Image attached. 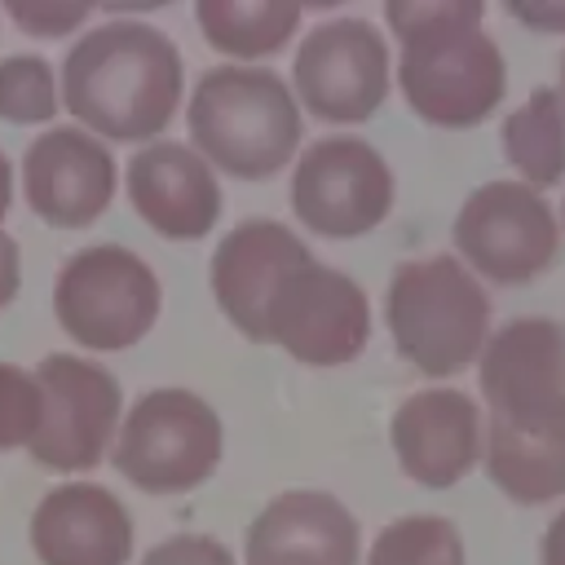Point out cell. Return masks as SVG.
I'll use <instances>...</instances> for the list:
<instances>
[{"mask_svg": "<svg viewBox=\"0 0 565 565\" xmlns=\"http://www.w3.org/2000/svg\"><path fill=\"white\" fill-rule=\"evenodd\" d=\"M115 154L88 128L53 124L22 154V194L53 230L93 225L115 199Z\"/></svg>", "mask_w": 565, "mask_h": 565, "instance_id": "13", "label": "cell"}, {"mask_svg": "<svg viewBox=\"0 0 565 565\" xmlns=\"http://www.w3.org/2000/svg\"><path fill=\"white\" fill-rule=\"evenodd\" d=\"M185 124L194 150L238 181L282 172L300 146V102L287 79L265 66L203 71Z\"/></svg>", "mask_w": 565, "mask_h": 565, "instance_id": "4", "label": "cell"}, {"mask_svg": "<svg viewBox=\"0 0 565 565\" xmlns=\"http://www.w3.org/2000/svg\"><path fill=\"white\" fill-rule=\"evenodd\" d=\"M44 424V388L35 371L0 362V450L31 446Z\"/></svg>", "mask_w": 565, "mask_h": 565, "instance_id": "23", "label": "cell"}, {"mask_svg": "<svg viewBox=\"0 0 565 565\" xmlns=\"http://www.w3.org/2000/svg\"><path fill=\"white\" fill-rule=\"evenodd\" d=\"M296 102L327 124H362L388 97V44L366 18L318 22L291 62Z\"/></svg>", "mask_w": 565, "mask_h": 565, "instance_id": "11", "label": "cell"}, {"mask_svg": "<svg viewBox=\"0 0 565 565\" xmlns=\"http://www.w3.org/2000/svg\"><path fill=\"white\" fill-rule=\"evenodd\" d=\"M366 340L371 305L362 287L313 260V252L282 269L256 322V344H278L305 366H344L366 349Z\"/></svg>", "mask_w": 565, "mask_h": 565, "instance_id": "7", "label": "cell"}, {"mask_svg": "<svg viewBox=\"0 0 565 565\" xmlns=\"http://www.w3.org/2000/svg\"><path fill=\"white\" fill-rule=\"evenodd\" d=\"M455 247L481 278L521 287L556 265V212L525 181H486L455 216Z\"/></svg>", "mask_w": 565, "mask_h": 565, "instance_id": "9", "label": "cell"}, {"mask_svg": "<svg viewBox=\"0 0 565 565\" xmlns=\"http://www.w3.org/2000/svg\"><path fill=\"white\" fill-rule=\"evenodd\" d=\"M9 203H13V163H9L4 150H0V221H4Z\"/></svg>", "mask_w": 565, "mask_h": 565, "instance_id": "29", "label": "cell"}, {"mask_svg": "<svg viewBox=\"0 0 565 565\" xmlns=\"http://www.w3.org/2000/svg\"><path fill=\"white\" fill-rule=\"evenodd\" d=\"M221 419L190 388H150L132 402L115 437V472L146 494H181L221 463Z\"/></svg>", "mask_w": 565, "mask_h": 565, "instance_id": "6", "label": "cell"}, {"mask_svg": "<svg viewBox=\"0 0 565 565\" xmlns=\"http://www.w3.org/2000/svg\"><path fill=\"white\" fill-rule=\"evenodd\" d=\"M194 18L212 49L230 57H269L296 35L300 4L296 0H199Z\"/></svg>", "mask_w": 565, "mask_h": 565, "instance_id": "20", "label": "cell"}, {"mask_svg": "<svg viewBox=\"0 0 565 565\" xmlns=\"http://www.w3.org/2000/svg\"><path fill=\"white\" fill-rule=\"evenodd\" d=\"M539 561L543 565H565V508L556 512V521L547 525L543 543H539Z\"/></svg>", "mask_w": 565, "mask_h": 565, "instance_id": "28", "label": "cell"}, {"mask_svg": "<svg viewBox=\"0 0 565 565\" xmlns=\"http://www.w3.org/2000/svg\"><path fill=\"white\" fill-rule=\"evenodd\" d=\"M128 203L137 216L177 243L203 238L221 216V185L207 159L181 141H150L128 159Z\"/></svg>", "mask_w": 565, "mask_h": 565, "instance_id": "15", "label": "cell"}, {"mask_svg": "<svg viewBox=\"0 0 565 565\" xmlns=\"http://www.w3.org/2000/svg\"><path fill=\"white\" fill-rule=\"evenodd\" d=\"M561 221H565V203H561Z\"/></svg>", "mask_w": 565, "mask_h": 565, "instance_id": "31", "label": "cell"}, {"mask_svg": "<svg viewBox=\"0 0 565 565\" xmlns=\"http://www.w3.org/2000/svg\"><path fill=\"white\" fill-rule=\"evenodd\" d=\"M93 4H62V0H9V18L40 40L53 35H71L79 22H88Z\"/></svg>", "mask_w": 565, "mask_h": 565, "instance_id": "24", "label": "cell"}, {"mask_svg": "<svg viewBox=\"0 0 565 565\" xmlns=\"http://www.w3.org/2000/svg\"><path fill=\"white\" fill-rule=\"evenodd\" d=\"M503 159L525 177L530 190H547L565 177V102L561 88H534L525 106H516L503 128Z\"/></svg>", "mask_w": 565, "mask_h": 565, "instance_id": "19", "label": "cell"}, {"mask_svg": "<svg viewBox=\"0 0 565 565\" xmlns=\"http://www.w3.org/2000/svg\"><path fill=\"white\" fill-rule=\"evenodd\" d=\"M508 18L534 31H565V0H508Z\"/></svg>", "mask_w": 565, "mask_h": 565, "instance_id": "26", "label": "cell"}, {"mask_svg": "<svg viewBox=\"0 0 565 565\" xmlns=\"http://www.w3.org/2000/svg\"><path fill=\"white\" fill-rule=\"evenodd\" d=\"M486 419V472L512 503L565 494V327L512 318L477 362Z\"/></svg>", "mask_w": 565, "mask_h": 565, "instance_id": "1", "label": "cell"}, {"mask_svg": "<svg viewBox=\"0 0 565 565\" xmlns=\"http://www.w3.org/2000/svg\"><path fill=\"white\" fill-rule=\"evenodd\" d=\"M31 547L44 565H128L132 516L106 486H53L31 512Z\"/></svg>", "mask_w": 565, "mask_h": 565, "instance_id": "16", "label": "cell"}, {"mask_svg": "<svg viewBox=\"0 0 565 565\" xmlns=\"http://www.w3.org/2000/svg\"><path fill=\"white\" fill-rule=\"evenodd\" d=\"M393 207V172L366 137L309 141L291 172V212L322 238H358Z\"/></svg>", "mask_w": 565, "mask_h": 565, "instance_id": "10", "label": "cell"}, {"mask_svg": "<svg viewBox=\"0 0 565 565\" xmlns=\"http://www.w3.org/2000/svg\"><path fill=\"white\" fill-rule=\"evenodd\" d=\"M366 565H463V539L446 516H397L371 543Z\"/></svg>", "mask_w": 565, "mask_h": 565, "instance_id": "21", "label": "cell"}, {"mask_svg": "<svg viewBox=\"0 0 565 565\" xmlns=\"http://www.w3.org/2000/svg\"><path fill=\"white\" fill-rule=\"evenodd\" d=\"M384 313L397 353L428 380H450L486 353L490 296L450 252L402 260L388 278Z\"/></svg>", "mask_w": 565, "mask_h": 565, "instance_id": "5", "label": "cell"}, {"mask_svg": "<svg viewBox=\"0 0 565 565\" xmlns=\"http://www.w3.org/2000/svg\"><path fill=\"white\" fill-rule=\"evenodd\" d=\"M159 309L163 291L154 269L119 243L79 247L53 282V313L62 331L93 353L132 349L154 327Z\"/></svg>", "mask_w": 565, "mask_h": 565, "instance_id": "8", "label": "cell"}, {"mask_svg": "<svg viewBox=\"0 0 565 565\" xmlns=\"http://www.w3.org/2000/svg\"><path fill=\"white\" fill-rule=\"evenodd\" d=\"M57 115L53 66L35 53H13L0 62V119L9 124H44Z\"/></svg>", "mask_w": 565, "mask_h": 565, "instance_id": "22", "label": "cell"}, {"mask_svg": "<svg viewBox=\"0 0 565 565\" xmlns=\"http://www.w3.org/2000/svg\"><path fill=\"white\" fill-rule=\"evenodd\" d=\"M561 102H565V53H561Z\"/></svg>", "mask_w": 565, "mask_h": 565, "instance_id": "30", "label": "cell"}, {"mask_svg": "<svg viewBox=\"0 0 565 565\" xmlns=\"http://www.w3.org/2000/svg\"><path fill=\"white\" fill-rule=\"evenodd\" d=\"M181 53L146 22H106L79 35L62 57V106L93 137L150 141L181 106Z\"/></svg>", "mask_w": 565, "mask_h": 565, "instance_id": "3", "label": "cell"}, {"mask_svg": "<svg viewBox=\"0 0 565 565\" xmlns=\"http://www.w3.org/2000/svg\"><path fill=\"white\" fill-rule=\"evenodd\" d=\"M309 247L300 243V234L282 221H238L212 252V296L221 305V313L247 335L256 340V322L260 309L274 291V282L282 278L287 265H296Z\"/></svg>", "mask_w": 565, "mask_h": 565, "instance_id": "18", "label": "cell"}, {"mask_svg": "<svg viewBox=\"0 0 565 565\" xmlns=\"http://www.w3.org/2000/svg\"><path fill=\"white\" fill-rule=\"evenodd\" d=\"M44 388V424L26 446L40 468L79 472L102 463L115 428H119V380L88 358L49 353L35 366Z\"/></svg>", "mask_w": 565, "mask_h": 565, "instance_id": "12", "label": "cell"}, {"mask_svg": "<svg viewBox=\"0 0 565 565\" xmlns=\"http://www.w3.org/2000/svg\"><path fill=\"white\" fill-rule=\"evenodd\" d=\"M384 18L402 40L397 84L419 119L472 128L503 102L508 71L499 44L481 31V0H388Z\"/></svg>", "mask_w": 565, "mask_h": 565, "instance_id": "2", "label": "cell"}, {"mask_svg": "<svg viewBox=\"0 0 565 565\" xmlns=\"http://www.w3.org/2000/svg\"><path fill=\"white\" fill-rule=\"evenodd\" d=\"M141 565H234L230 547L207 539V534H172L163 543H154Z\"/></svg>", "mask_w": 565, "mask_h": 565, "instance_id": "25", "label": "cell"}, {"mask_svg": "<svg viewBox=\"0 0 565 565\" xmlns=\"http://www.w3.org/2000/svg\"><path fill=\"white\" fill-rule=\"evenodd\" d=\"M388 437L397 450V468L428 490L463 481L481 459V415L477 402L459 388L411 393L393 411Z\"/></svg>", "mask_w": 565, "mask_h": 565, "instance_id": "14", "label": "cell"}, {"mask_svg": "<svg viewBox=\"0 0 565 565\" xmlns=\"http://www.w3.org/2000/svg\"><path fill=\"white\" fill-rule=\"evenodd\" d=\"M18 282H22V256H18V243L0 230V309L18 296Z\"/></svg>", "mask_w": 565, "mask_h": 565, "instance_id": "27", "label": "cell"}, {"mask_svg": "<svg viewBox=\"0 0 565 565\" xmlns=\"http://www.w3.org/2000/svg\"><path fill=\"white\" fill-rule=\"evenodd\" d=\"M247 565H358V521L327 490H287L247 525Z\"/></svg>", "mask_w": 565, "mask_h": 565, "instance_id": "17", "label": "cell"}]
</instances>
